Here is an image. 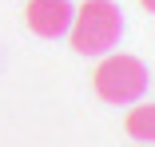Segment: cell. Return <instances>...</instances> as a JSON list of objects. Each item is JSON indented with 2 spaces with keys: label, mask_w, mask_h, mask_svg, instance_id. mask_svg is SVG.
Masks as SVG:
<instances>
[{
  "label": "cell",
  "mask_w": 155,
  "mask_h": 147,
  "mask_svg": "<svg viewBox=\"0 0 155 147\" xmlns=\"http://www.w3.org/2000/svg\"><path fill=\"white\" fill-rule=\"evenodd\" d=\"M123 36V12L115 0H84L72 16L68 40L76 56H107Z\"/></svg>",
  "instance_id": "6da1fadb"
},
{
  "label": "cell",
  "mask_w": 155,
  "mask_h": 147,
  "mask_svg": "<svg viewBox=\"0 0 155 147\" xmlns=\"http://www.w3.org/2000/svg\"><path fill=\"white\" fill-rule=\"evenodd\" d=\"M91 83H96V96L104 100V103H115V107H127V103H139V96L147 92V83H151V76H147V64L143 60H135V56H104L100 60V68H96V76H91Z\"/></svg>",
  "instance_id": "7a4b0ae2"
},
{
  "label": "cell",
  "mask_w": 155,
  "mask_h": 147,
  "mask_svg": "<svg viewBox=\"0 0 155 147\" xmlns=\"http://www.w3.org/2000/svg\"><path fill=\"white\" fill-rule=\"evenodd\" d=\"M72 16H76L72 0H28V8H24L28 28H32L36 36H44V40H60V36H68Z\"/></svg>",
  "instance_id": "3957f363"
},
{
  "label": "cell",
  "mask_w": 155,
  "mask_h": 147,
  "mask_svg": "<svg viewBox=\"0 0 155 147\" xmlns=\"http://www.w3.org/2000/svg\"><path fill=\"white\" fill-rule=\"evenodd\" d=\"M123 131L139 143H151L155 147V103H139L127 111V119H123Z\"/></svg>",
  "instance_id": "277c9868"
},
{
  "label": "cell",
  "mask_w": 155,
  "mask_h": 147,
  "mask_svg": "<svg viewBox=\"0 0 155 147\" xmlns=\"http://www.w3.org/2000/svg\"><path fill=\"white\" fill-rule=\"evenodd\" d=\"M139 4H143V8H147V12H155V0H139Z\"/></svg>",
  "instance_id": "5b68a950"
}]
</instances>
